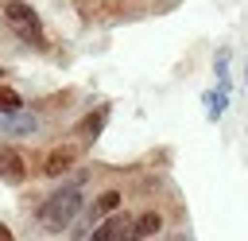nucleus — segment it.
Returning <instances> with one entry per match:
<instances>
[{
    "label": "nucleus",
    "mask_w": 248,
    "mask_h": 241,
    "mask_svg": "<svg viewBox=\"0 0 248 241\" xmlns=\"http://www.w3.org/2000/svg\"><path fill=\"white\" fill-rule=\"evenodd\" d=\"M108 117H112V105L108 101H101L97 109H89L85 117H78V124H74V140H81V144H93L101 132H105V124H108Z\"/></svg>",
    "instance_id": "nucleus-6"
},
{
    "label": "nucleus",
    "mask_w": 248,
    "mask_h": 241,
    "mask_svg": "<svg viewBox=\"0 0 248 241\" xmlns=\"http://www.w3.org/2000/svg\"><path fill=\"white\" fill-rule=\"evenodd\" d=\"M163 229H167V218H163L159 210L132 214V241H155Z\"/></svg>",
    "instance_id": "nucleus-8"
},
{
    "label": "nucleus",
    "mask_w": 248,
    "mask_h": 241,
    "mask_svg": "<svg viewBox=\"0 0 248 241\" xmlns=\"http://www.w3.org/2000/svg\"><path fill=\"white\" fill-rule=\"evenodd\" d=\"M85 241H132V214H128V210L108 214L105 222L93 225V233H89Z\"/></svg>",
    "instance_id": "nucleus-7"
},
{
    "label": "nucleus",
    "mask_w": 248,
    "mask_h": 241,
    "mask_svg": "<svg viewBox=\"0 0 248 241\" xmlns=\"http://www.w3.org/2000/svg\"><path fill=\"white\" fill-rule=\"evenodd\" d=\"M116 210H124V190H120V187H105V190H97L93 198H85V206H81V214L70 222L66 237H70V241H85V237L93 233V225L105 222V218L116 214Z\"/></svg>",
    "instance_id": "nucleus-3"
},
{
    "label": "nucleus",
    "mask_w": 248,
    "mask_h": 241,
    "mask_svg": "<svg viewBox=\"0 0 248 241\" xmlns=\"http://www.w3.org/2000/svg\"><path fill=\"white\" fill-rule=\"evenodd\" d=\"M244 82H248V70H244Z\"/></svg>",
    "instance_id": "nucleus-14"
},
{
    "label": "nucleus",
    "mask_w": 248,
    "mask_h": 241,
    "mask_svg": "<svg viewBox=\"0 0 248 241\" xmlns=\"http://www.w3.org/2000/svg\"><path fill=\"white\" fill-rule=\"evenodd\" d=\"M27 179H31V163H27V155H23L16 144L0 140V183H4V187H23Z\"/></svg>",
    "instance_id": "nucleus-5"
},
{
    "label": "nucleus",
    "mask_w": 248,
    "mask_h": 241,
    "mask_svg": "<svg viewBox=\"0 0 248 241\" xmlns=\"http://www.w3.org/2000/svg\"><path fill=\"white\" fill-rule=\"evenodd\" d=\"M4 74H8V70H4V66H0V78H4Z\"/></svg>",
    "instance_id": "nucleus-13"
},
{
    "label": "nucleus",
    "mask_w": 248,
    "mask_h": 241,
    "mask_svg": "<svg viewBox=\"0 0 248 241\" xmlns=\"http://www.w3.org/2000/svg\"><path fill=\"white\" fill-rule=\"evenodd\" d=\"M0 241H16V233H12V229H8L4 222H0Z\"/></svg>",
    "instance_id": "nucleus-12"
},
{
    "label": "nucleus",
    "mask_w": 248,
    "mask_h": 241,
    "mask_svg": "<svg viewBox=\"0 0 248 241\" xmlns=\"http://www.w3.org/2000/svg\"><path fill=\"white\" fill-rule=\"evenodd\" d=\"M70 97H74V89L50 93V97H43V101H39V109H50V113H54V109H66V101H70Z\"/></svg>",
    "instance_id": "nucleus-10"
},
{
    "label": "nucleus",
    "mask_w": 248,
    "mask_h": 241,
    "mask_svg": "<svg viewBox=\"0 0 248 241\" xmlns=\"http://www.w3.org/2000/svg\"><path fill=\"white\" fill-rule=\"evenodd\" d=\"M85 206V190L81 183H58L50 194H43V202L35 206V225L46 233V237H58L70 229V222L81 214Z\"/></svg>",
    "instance_id": "nucleus-1"
},
{
    "label": "nucleus",
    "mask_w": 248,
    "mask_h": 241,
    "mask_svg": "<svg viewBox=\"0 0 248 241\" xmlns=\"http://www.w3.org/2000/svg\"><path fill=\"white\" fill-rule=\"evenodd\" d=\"M0 16H4L8 31H12L23 47H31V51H46V27H43V16H39L27 0H4Z\"/></svg>",
    "instance_id": "nucleus-4"
},
{
    "label": "nucleus",
    "mask_w": 248,
    "mask_h": 241,
    "mask_svg": "<svg viewBox=\"0 0 248 241\" xmlns=\"http://www.w3.org/2000/svg\"><path fill=\"white\" fill-rule=\"evenodd\" d=\"M19 109H23V97H19L12 86L0 82V113H19Z\"/></svg>",
    "instance_id": "nucleus-9"
},
{
    "label": "nucleus",
    "mask_w": 248,
    "mask_h": 241,
    "mask_svg": "<svg viewBox=\"0 0 248 241\" xmlns=\"http://www.w3.org/2000/svg\"><path fill=\"white\" fill-rule=\"evenodd\" d=\"M85 152H89V144H81V140H54V144H46V148H39V152H31V179H62V175H70L81 159H85Z\"/></svg>",
    "instance_id": "nucleus-2"
},
{
    "label": "nucleus",
    "mask_w": 248,
    "mask_h": 241,
    "mask_svg": "<svg viewBox=\"0 0 248 241\" xmlns=\"http://www.w3.org/2000/svg\"><path fill=\"white\" fill-rule=\"evenodd\" d=\"M205 101H209V117H221L225 113V89L221 93H205Z\"/></svg>",
    "instance_id": "nucleus-11"
}]
</instances>
